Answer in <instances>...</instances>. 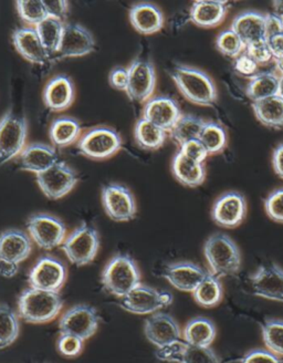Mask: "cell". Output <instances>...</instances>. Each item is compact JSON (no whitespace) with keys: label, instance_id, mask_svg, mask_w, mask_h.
<instances>
[{"label":"cell","instance_id":"obj_9","mask_svg":"<svg viewBox=\"0 0 283 363\" xmlns=\"http://www.w3.org/2000/svg\"><path fill=\"white\" fill-rule=\"evenodd\" d=\"M121 147V135L109 126H96L88 130L78 141L79 152L91 160L110 159Z\"/></svg>","mask_w":283,"mask_h":363},{"label":"cell","instance_id":"obj_34","mask_svg":"<svg viewBox=\"0 0 283 363\" xmlns=\"http://www.w3.org/2000/svg\"><path fill=\"white\" fill-rule=\"evenodd\" d=\"M167 132L147 121L142 116L134 126V138L137 145L146 151H156L164 145L167 139Z\"/></svg>","mask_w":283,"mask_h":363},{"label":"cell","instance_id":"obj_43","mask_svg":"<svg viewBox=\"0 0 283 363\" xmlns=\"http://www.w3.org/2000/svg\"><path fill=\"white\" fill-rule=\"evenodd\" d=\"M265 211L273 222L283 224V187L275 189L265 197Z\"/></svg>","mask_w":283,"mask_h":363},{"label":"cell","instance_id":"obj_29","mask_svg":"<svg viewBox=\"0 0 283 363\" xmlns=\"http://www.w3.org/2000/svg\"><path fill=\"white\" fill-rule=\"evenodd\" d=\"M172 172L180 184L192 189L204 184L206 179L205 165L188 159L180 151L175 154L173 159Z\"/></svg>","mask_w":283,"mask_h":363},{"label":"cell","instance_id":"obj_6","mask_svg":"<svg viewBox=\"0 0 283 363\" xmlns=\"http://www.w3.org/2000/svg\"><path fill=\"white\" fill-rule=\"evenodd\" d=\"M28 138V122L11 110L0 119V167L19 157Z\"/></svg>","mask_w":283,"mask_h":363},{"label":"cell","instance_id":"obj_46","mask_svg":"<svg viewBox=\"0 0 283 363\" xmlns=\"http://www.w3.org/2000/svg\"><path fill=\"white\" fill-rule=\"evenodd\" d=\"M241 363H283V360L268 349H253L241 358Z\"/></svg>","mask_w":283,"mask_h":363},{"label":"cell","instance_id":"obj_17","mask_svg":"<svg viewBox=\"0 0 283 363\" xmlns=\"http://www.w3.org/2000/svg\"><path fill=\"white\" fill-rule=\"evenodd\" d=\"M96 49V39L91 31L81 23H64L58 53L60 58H79L88 56Z\"/></svg>","mask_w":283,"mask_h":363},{"label":"cell","instance_id":"obj_42","mask_svg":"<svg viewBox=\"0 0 283 363\" xmlns=\"http://www.w3.org/2000/svg\"><path fill=\"white\" fill-rule=\"evenodd\" d=\"M216 49L224 56L237 58L245 52L247 45L231 29L221 31L215 41Z\"/></svg>","mask_w":283,"mask_h":363},{"label":"cell","instance_id":"obj_12","mask_svg":"<svg viewBox=\"0 0 283 363\" xmlns=\"http://www.w3.org/2000/svg\"><path fill=\"white\" fill-rule=\"evenodd\" d=\"M100 315L96 308L86 303L74 306L61 315L59 330L64 335H76L86 341L99 329Z\"/></svg>","mask_w":283,"mask_h":363},{"label":"cell","instance_id":"obj_50","mask_svg":"<svg viewBox=\"0 0 283 363\" xmlns=\"http://www.w3.org/2000/svg\"><path fill=\"white\" fill-rule=\"evenodd\" d=\"M283 31V17L275 13H267L265 21V38L267 40L275 35H281Z\"/></svg>","mask_w":283,"mask_h":363},{"label":"cell","instance_id":"obj_56","mask_svg":"<svg viewBox=\"0 0 283 363\" xmlns=\"http://www.w3.org/2000/svg\"><path fill=\"white\" fill-rule=\"evenodd\" d=\"M275 66H276V70L278 71V74L280 76H283V58L275 60Z\"/></svg>","mask_w":283,"mask_h":363},{"label":"cell","instance_id":"obj_14","mask_svg":"<svg viewBox=\"0 0 283 363\" xmlns=\"http://www.w3.org/2000/svg\"><path fill=\"white\" fill-rule=\"evenodd\" d=\"M127 72L129 84L125 91L127 96L139 104H145L149 99L153 98L156 88L157 77L152 61L135 58L127 68Z\"/></svg>","mask_w":283,"mask_h":363},{"label":"cell","instance_id":"obj_1","mask_svg":"<svg viewBox=\"0 0 283 363\" xmlns=\"http://www.w3.org/2000/svg\"><path fill=\"white\" fill-rule=\"evenodd\" d=\"M180 94L190 104L200 106H215L218 90L215 81L206 71L184 63H176L170 70Z\"/></svg>","mask_w":283,"mask_h":363},{"label":"cell","instance_id":"obj_4","mask_svg":"<svg viewBox=\"0 0 283 363\" xmlns=\"http://www.w3.org/2000/svg\"><path fill=\"white\" fill-rule=\"evenodd\" d=\"M101 280L108 293L121 299L141 285V272L131 255L117 254L104 267Z\"/></svg>","mask_w":283,"mask_h":363},{"label":"cell","instance_id":"obj_7","mask_svg":"<svg viewBox=\"0 0 283 363\" xmlns=\"http://www.w3.org/2000/svg\"><path fill=\"white\" fill-rule=\"evenodd\" d=\"M25 226L33 242L45 250L62 246L67 238L66 224L59 217L48 213L31 215Z\"/></svg>","mask_w":283,"mask_h":363},{"label":"cell","instance_id":"obj_13","mask_svg":"<svg viewBox=\"0 0 283 363\" xmlns=\"http://www.w3.org/2000/svg\"><path fill=\"white\" fill-rule=\"evenodd\" d=\"M39 189L47 199H64L78 184V175L66 162L59 161L41 174L35 175Z\"/></svg>","mask_w":283,"mask_h":363},{"label":"cell","instance_id":"obj_24","mask_svg":"<svg viewBox=\"0 0 283 363\" xmlns=\"http://www.w3.org/2000/svg\"><path fill=\"white\" fill-rule=\"evenodd\" d=\"M13 47L25 60L35 65H43L50 59V55L43 47L35 27H19L11 35Z\"/></svg>","mask_w":283,"mask_h":363},{"label":"cell","instance_id":"obj_37","mask_svg":"<svg viewBox=\"0 0 283 363\" xmlns=\"http://www.w3.org/2000/svg\"><path fill=\"white\" fill-rule=\"evenodd\" d=\"M21 333V317L13 308L0 303V350L11 347Z\"/></svg>","mask_w":283,"mask_h":363},{"label":"cell","instance_id":"obj_35","mask_svg":"<svg viewBox=\"0 0 283 363\" xmlns=\"http://www.w3.org/2000/svg\"><path fill=\"white\" fill-rule=\"evenodd\" d=\"M224 288L221 280L208 272L200 285L192 293L194 301L204 308H214L223 301Z\"/></svg>","mask_w":283,"mask_h":363},{"label":"cell","instance_id":"obj_5","mask_svg":"<svg viewBox=\"0 0 283 363\" xmlns=\"http://www.w3.org/2000/svg\"><path fill=\"white\" fill-rule=\"evenodd\" d=\"M100 234L96 227L81 223L61 246L69 262L78 267L90 265L99 252Z\"/></svg>","mask_w":283,"mask_h":363},{"label":"cell","instance_id":"obj_45","mask_svg":"<svg viewBox=\"0 0 283 363\" xmlns=\"http://www.w3.org/2000/svg\"><path fill=\"white\" fill-rule=\"evenodd\" d=\"M180 147V153L184 154L185 157L197 162V163H202V164H204V162L209 157L207 150L202 145L200 140H192V141L186 142Z\"/></svg>","mask_w":283,"mask_h":363},{"label":"cell","instance_id":"obj_53","mask_svg":"<svg viewBox=\"0 0 283 363\" xmlns=\"http://www.w3.org/2000/svg\"><path fill=\"white\" fill-rule=\"evenodd\" d=\"M267 41H268L269 47L272 52L273 60L283 58V33L275 35Z\"/></svg>","mask_w":283,"mask_h":363},{"label":"cell","instance_id":"obj_21","mask_svg":"<svg viewBox=\"0 0 283 363\" xmlns=\"http://www.w3.org/2000/svg\"><path fill=\"white\" fill-rule=\"evenodd\" d=\"M208 270L192 262H176L164 270L165 279L183 293H194L207 275Z\"/></svg>","mask_w":283,"mask_h":363},{"label":"cell","instance_id":"obj_26","mask_svg":"<svg viewBox=\"0 0 283 363\" xmlns=\"http://www.w3.org/2000/svg\"><path fill=\"white\" fill-rule=\"evenodd\" d=\"M265 21L267 13L258 11H245L233 18L230 29L243 40L246 45L265 38Z\"/></svg>","mask_w":283,"mask_h":363},{"label":"cell","instance_id":"obj_47","mask_svg":"<svg viewBox=\"0 0 283 363\" xmlns=\"http://www.w3.org/2000/svg\"><path fill=\"white\" fill-rule=\"evenodd\" d=\"M246 52L258 65H265V63L273 60L272 52H271L270 47H269L267 40L258 41V43L247 45Z\"/></svg>","mask_w":283,"mask_h":363},{"label":"cell","instance_id":"obj_51","mask_svg":"<svg viewBox=\"0 0 283 363\" xmlns=\"http://www.w3.org/2000/svg\"><path fill=\"white\" fill-rule=\"evenodd\" d=\"M46 3V1H45ZM47 11L48 16L58 21H64L69 13L68 1H49L46 3Z\"/></svg>","mask_w":283,"mask_h":363},{"label":"cell","instance_id":"obj_49","mask_svg":"<svg viewBox=\"0 0 283 363\" xmlns=\"http://www.w3.org/2000/svg\"><path fill=\"white\" fill-rule=\"evenodd\" d=\"M109 82L111 86L120 91H127V84H129V72L127 68L124 67H115L110 72Z\"/></svg>","mask_w":283,"mask_h":363},{"label":"cell","instance_id":"obj_52","mask_svg":"<svg viewBox=\"0 0 283 363\" xmlns=\"http://www.w3.org/2000/svg\"><path fill=\"white\" fill-rule=\"evenodd\" d=\"M271 162H272V169L275 173L281 179H283V142L279 143L273 150Z\"/></svg>","mask_w":283,"mask_h":363},{"label":"cell","instance_id":"obj_33","mask_svg":"<svg viewBox=\"0 0 283 363\" xmlns=\"http://www.w3.org/2000/svg\"><path fill=\"white\" fill-rule=\"evenodd\" d=\"M255 119L269 129H283V99L280 96L253 102Z\"/></svg>","mask_w":283,"mask_h":363},{"label":"cell","instance_id":"obj_30","mask_svg":"<svg viewBox=\"0 0 283 363\" xmlns=\"http://www.w3.org/2000/svg\"><path fill=\"white\" fill-rule=\"evenodd\" d=\"M280 78L276 69L261 71L249 79L246 86V94L253 102L278 96Z\"/></svg>","mask_w":283,"mask_h":363},{"label":"cell","instance_id":"obj_40","mask_svg":"<svg viewBox=\"0 0 283 363\" xmlns=\"http://www.w3.org/2000/svg\"><path fill=\"white\" fill-rule=\"evenodd\" d=\"M16 9L21 21L28 27H37L48 18L45 1H16Z\"/></svg>","mask_w":283,"mask_h":363},{"label":"cell","instance_id":"obj_2","mask_svg":"<svg viewBox=\"0 0 283 363\" xmlns=\"http://www.w3.org/2000/svg\"><path fill=\"white\" fill-rule=\"evenodd\" d=\"M208 272L217 277H229L241 272L243 257L237 242L225 233H214L204 244Z\"/></svg>","mask_w":283,"mask_h":363},{"label":"cell","instance_id":"obj_20","mask_svg":"<svg viewBox=\"0 0 283 363\" xmlns=\"http://www.w3.org/2000/svg\"><path fill=\"white\" fill-rule=\"evenodd\" d=\"M183 116L180 104L172 96H157L145 102L143 118L170 133Z\"/></svg>","mask_w":283,"mask_h":363},{"label":"cell","instance_id":"obj_31","mask_svg":"<svg viewBox=\"0 0 283 363\" xmlns=\"http://www.w3.org/2000/svg\"><path fill=\"white\" fill-rule=\"evenodd\" d=\"M81 124L71 116H60L51 122L49 128V139L53 147L58 149L70 147L80 140Z\"/></svg>","mask_w":283,"mask_h":363},{"label":"cell","instance_id":"obj_18","mask_svg":"<svg viewBox=\"0 0 283 363\" xmlns=\"http://www.w3.org/2000/svg\"><path fill=\"white\" fill-rule=\"evenodd\" d=\"M250 283L257 297L283 303V268L280 266H260L250 276Z\"/></svg>","mask_w":283,"mask_h":363},{"label":"cell","instance_id":"obj_27","mask_svg":"<svg viewBox=\"0 0 283 363\" xmlns=\"http://www.w3.org/2000/svg\"><path fill=\"white\" fill-rule=\"evenodd\" d=\"M129 18L132 27L141 35H154L164 28V13L154 4H135L129 9Z\"/></svg>","mask_w":283,"mask_h":363},{"label":"cell","instance_id":"obj_36","mask_svg":"<svg viewBox=\"0 0 283 363\" xmlns=\"http://www.w3.org/2000/svg\"><path fill=\"white\" fill-rule=\"evenodd\" d=\"M205 124L206 120L202 119L200 116L183 114L168 134L175 143L182 147L183 144L186 142L200 139V133H202Z\"/></svg>","mask_w":283,"mask_h":363},{"label":"cell","instance_id":"obj_28","mask_svg":"<svg viewBox=\"0 0 283 363\" xmlns=\"http://www.w3.org/2000/svg\"><path fill=\"white\" fill-rule=\"evenodd\" d=\"M228 1H195L190 9V21L200 28H216L225 21Z\"/></svg>","mask_w":283,"mask_h":363},{"label":"cell","instance_id":"obj_39","mask_svg":"<svg viewBox=\"0 0 283 363\" xmlns=\"http://www.w3.org/2000/svg\"><path fill=\"white\" fill-rule=\"evenodd\" d=\"M200 142L209 155L221 153L228 145V133L221 124L215 121H206L200 135Z\"/></svg>","mask_w":283,"mask_h":363},{"label":"cell","instance_id":"obj_58","mask_svg":"<svg viewBox=\"0 0 283 363\" xmlns=\"http://www.w3.org/2000/svg\"><path fill=\"white\" fill-rule=\"evenodd\" d=\"M282 33H283V31H282Z\"/></svg>","mask_w":283,"mask_h":363},{"label":"cell","instance_id":"obj_15","mask_svg":"<svg viewBox=\"0 0 283 363\" xmlns=\"http://www.w3.org/2000/svg\"><path fill=\"white\" fill-rule=\"evenodd\" d=\"M247 213V199L237 191H229L220 195L212 207V220L227 230L241 226Z\"/></svg>","mask_w":283,"mask_h":363},{"label":"cell","instance_id":"obj_23","mask_svg":"<svg viewBox=\"0 0 283 363\" xmlns=\"http://www.w3.org/2000/svg\"><path fill=\"white\" fill-rule=\"evenodd\" d=\"M33 240L28 233L11 228L0 233V260L21 265L33 252Z\"/></svg>","mask_w":283,"mask_h":363},{"label":"cell","instance_id":"obj_32","mask_svg":"<svg viewBox=\"0 0 283 363\" xmlns=\"http://www.w3.org/2000/svg\"><path fill=\"white\" fill-rule=\"evenodd\" d=\"M217 328L205 317L192 318L183 329V341L195 347H210L215 341Z\"/></svg>","mask_w":283,"mask_h":363},{"label":"cell","instance_id":"obj_11","mask_svg":"<svg viewBox=\"0 0 283 363\" xmlns=\"http://www.w3.org/2000/svg\"><path fill=\"white\" fill-rule=\"evenodd\" d=\"M68 279V268L62 260L53 256H42L29 272L28 283L35 289L60 293Z\"/></svg>","mask_w":283,"mask_h":363},{"label":"cell","instance_id":"obj_57","mask_svg":"<svg viewBox=\"0 0 283 363\" xmlns=\"http://www.w3.org/2000/svg\"><path fill=\"white\" fill-rule=\"evenodd\" d=\"M278 96H280L281 98L283 99V76H281V78H280V86H279Z\"/></svg>","mask_w":283,"mask_h":363},{"label":"cell","instance_id":"obj_44","mask_svg":"<svg viewBox=\"0 0 283 363\" xmlns=\"http://www.w3.org/2000/svg\"><path fill=\"white\" fill-rule=\"evenodd\" d=\"M57 347L62 356L74 358L83 351L84 341L76 335L60 333Z\"/></svg>","mask_w":283,"mask_h":363},{"label":"cell","instance_id":"obj_8","mask_svg":"<svg viewBox=\"0 0 283 363\" xmlns=\"http://www.w3.org/2000/svg\"><path fill=\"white\" fill-rule=\"evenodd\" d=\"M173 301L172 294L166 290L141 284L120 299V307L133 315H153L172 305Z\"/></svg>","mask_w":283,"mask_h":363},{"label":"cell","instance_id":"obj_10","mask_svg":"<svg viewBox=\"0 0 283 363\" xmlns=\"http://www.w3.org/2000/svg\"><path fill=\"white\" fill-rule=\"evenodd\" d=\"M101 199L104 212L114 222H129L137 217V199L125 185L119 183L104 185Z\"/></svg>","mask_w":283,"mask_h":363},{"label":"cell","instance_id":"obj_54","mask_svg":"<svg viewBox=\"0 0 283 363\" xmlns=\"http://www.w3.org/2000/svg\"><path fill=\"white\" fill-rule=\"evenodd\" d=\"M19 272V265L13 262H4L0 260V276L4 278H13Z\"/></svg>","mask_w":283,"mask_h":363},{"label":"cell","instance_id":"obj_19","mask_svg":"<svg viewBox=\"0 0 283 363\" xmlns=\"http://www.w3.org/2000/svg\"><path fill=\"white\" fill-rule=\"evenodd\" d=\"M159 360L171 363H220L217 353L210 347L190 346L185 341H177L170 346L157 349Z\"/></svg>","mask_w":283,"mask_h":363},{"label":"cell","instance_id":"obj_41","mask_svg":"<svg viewBox=\"0 0 283 363\" xmlns=\"http://www.w3.org/2000/svg\"><path fill=\"white\" fill-rule=\"evenodd\" d=\"M261 333L265 349L283 357V320L268 319L263 323Z\"/></svg>","mask_w":283,"mask_h":363},{"label":"cell","instance_id":"obj_55","mask_svg":"<svg viewBox=\"0 0 283 363\" xmlns=\"http://www.w3.org/2000/svg\"><path fill=\"white\" fill-rule=\"evenodd\" d=\"M272 7L275 8L277 15L283 17V1H273Z\"/></svg>","mask_w":283,"mask_h":363},{"label":"cell","instance_id":"obj_38","mask_svg":"<svg viewBox=\"0 0 283 363\" xmlns=\"http://www.w3.org/2000/svg\"><path fill=\"white\" fill-rule=\"evenodd\" d=\"M64 21L48 17L35 27L39 38L49 55H57L60 47L61 38L64 35Z\"/></svg>","mask_w":283,"mask_h":363},{"label":"cell","instance_id":"obj_16","mask_svg":"<svg viewBox=\"0 0 283 363\" xmlns=\"http://www.w3.org/2000/svg\"><path fill=\"white\" fill-rule=\"evenodd\" d=\"M144 333L147 340L157 349L170 346L182 340L183 331L172 315L163 311L153 313L144 323Z\"/></svg>","mask_w":283,"mask_h":363},{"label":"cell","instance_id":"obj_22","mask_svg":"<svg viewBox=\"0 0 283 363\" xmlns=\"http://www.w3.org/2000/svg\"><path fill=\"white\" fill-rule=\"evenodd\" d=\"M43 104L52 112L66 111L76 99L74 81L67 74H58L48 81L43 89Z\"/></svg>","mask_w":283,"mask_h":363},{"label":"cell","instance_id":"obj_25","mask_svg":"<svg viewBox=\"0 0 283 363\" xmlns=\"http://www.w3.org/2000/svg\"><path fill=\"white\" fill-rule=\"evenodd\" d=\"M59 161L56 147L46 143L28 144L19 155L21 169L35 175L46 172Z\"/></svg>","mask_w":283,"mask_h":363},{"label":"cell","instance_id":"obj_3","mask_svg":"<svg viewBox=\"0 0 283 363\" xmlns=\"http://www.w3.org/2000/svg\"><path fill=\"white\" fill-rule=\"evenodd\" d=\"M18 315L23 321L33 325H43L54 320L64 308L59 293L29 287L18 298Z\"/></svg>","mask_w":283,"mask_h":363},{"label":"cell","instance_id":"obj_48","mask_svg":"<svg viewBox=\"0 0 283 363\" xmlns=\"http://www.w3.org/2000/svg\"><path fill=\"white\" fill-rule=\"evenodd\" d=\"M258 63L255 62L246 51L237 57L233 62V68L237 71V74L249 79L258 74Z\"/></svg>","mask_w":283,"mask_h":363}]
</instances>
